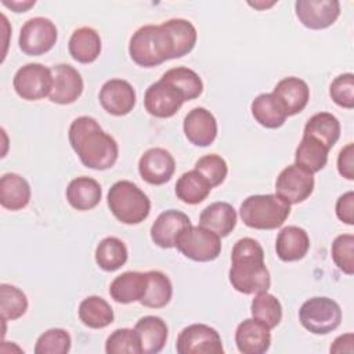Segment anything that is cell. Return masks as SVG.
I'll return each mask as SVG.
<instances>
[{
	"label": "cell",
	"mask_w": 354,
	"mask_h": 354,
	"mask_svg": "<svg viewBox=\"0 0 354 354\" xmlns=\"http://www.w3.org/2000/svg\"><path fill=\"white\" fill-rule=\"evenodd\" d=\"M160 79L173 84L184 95L185 101L198 98L203 91V82L199 75L185 66L171 68L166 71Z\"/></svg>",
	"instance_id": "d590c367"
},
{
	"label": "cell",
	"mask_w": 354,
	"mask_h": 354,
	"mask_svg": "<svg viewBox=\"0 0 354 354\" xmlns=\"http://www.w3.org/2000/svg\"><path fill=\"white\" fill-rule=\"evenodd\" d=\"M295 12L303 26L321 30L336 22L340 15V3L337 0H297Z\"/></svg>",
	"instance_id": "4fadbf2b"
},
{
	"label": "cell",
	"mask_w": 354,
	"mask_h": 354,
	"mask_svg": "<svg viewBox=\"0 0 354 354\" xmlns=\"http://www.w3.org/2000/svg\"><path fill=\"white\" fill-rule=\"evenodd\" d=\"M332 259L337 268L347 275L354 274V235L342 234L335 238L332 248Z\"/></svg>",
	"instance_id": "60d3db41"
},
{
	"label": "cell",
	"mask_w": 354,
	"mask_h": 354,
	"mask_svg": "<svg viewBox=\"0 0 354 354\" xmlns=\"http://www.w3.org/2000/svg\"><path fill=\"white\" fill-rule=\"evenodd\" d=\"M270 328L263 322L248 318L242 321L235 330V343L242 354H263L271 346Z\"/></svg>",
	"instance_id": "d6986e66"
},
{
	"label": "cell",
	"mask_w": 354,
	"mask_h": 354,
	"mask_svg": "<svg viewBox=\"0 0 354 354\" xmlns=\"http://www.w3.org/2000/svg\"><path fill=\"white\" fill-rule=\"evenodd\" d=\"M102 198V189L97 180L80 176L73 178L66 187V201L69 205L80 212L94 209Z\"/></svg>",
	"instance_id": "cb8c5ba5"
},
{
	"label": "cell",
	"mask_w": 354,
	"mask_h": 354,
	"mask_svg": "<svg viewBox=\"0 0 354 354\" xmlns=\"http://www.w3.org/2000/svg\"><path fill=\"white\" fill-rule=\"evenodd\" d=\"M275 4V1H272V3H249V6H252V7H254V8H257V10H263V8H267V7H271V6H274Z\"/></svg>",
	"instance_id": "c3c4849f"
},
{
	"label": "cell",
	"mask_w": 354,
	"mask_h": 354,
	"mask_svg": "<svg viewBox=\"0 0 354 354\" xmlns=\"http://www.w3.org/2000/svg\"><path fill=\"white\" fill-rule=\"evenodd\" d=\"M199 225L220 238L228 236L236 225V212L228 202H213L202 210Z\"/></svg>",
	"instance_id": "603a6c76"
},
{
	"label": "cell",
	"mask_w": 354,
	"mask_h": 354,
	"mask_svg": "<svg viewBox=\"0 0 354 354\" xmlns=\"http://www.w3.org/2000/svg\"><path fill=\"white\" fill-rule=\"evenodd\" d=\"M336 216L342 223L347 225L354 224V192L353 191H348L339 196V199L336 201Z\"/></svg>",
	"instance_id": "ee69618b"
},
{
	"label": "cell",
	"mask_w": 354,
	"mask_h": 354,
	"mask_svg": "<svg viewBox=\"0 0 354 354\" xmlns=\"http://www.w3.org/2000/svg\"><path fill=\"white\" fill-rule=\"evenodd\" d=\"M57 39V26L51 19L44 17H33L22 25L18 44L22 53L26 55H41L54 47Z\"/></svg>",
	"instance_id": "9c48e42d"
},
{
	"label": "cell",
	"mask_w": 354,
	"mask_h": 354,
	"mask_svg": "<svg viewBox=\"0 0 354 354\" xmlns=\"http://www.w3.org/2000/svg\"><path fill=\"white\" fill-rule=\"evenodd\" d=\"M147 272L126 271L118 275L109 285V295L116 303L130 304L140 301L147 290Z\"/></svg>",
	"instance_id": "7402d4cb"
},
{
	"label": "cell",
	"mask_w": 354,
	"mask_h": 354,
	"mask_svg": "<svg viewBox=\"0 0 354 354\" xmlns=\"http://www.w3.org/2000/svg\"><path fill=\"white\" fill-rule=\"evenodd\" d=\"M83 325L91 329H102L113 322V310L111 304L100 296H88L83 299L77 310Z\"/></svg>",
	"instance_id": "4dcf8cb0"
},
{
	"label": "cell",
	"mask_w": 354,
	"mask_h": 354,
	"mask_svg": "<svg viewBox=\"0 0 354 354\" xmlns=\"http://www.w3.org/2000/svg\"><path fill=\"white\" fill-rule=\"evenodd\" d=\"M183 130L191 144L209 147L217 137V120L209 109L196 106L185 115Z\"/></svg>",
	"instance_id": "e0dca14e"
},
{
	"label": "cell",
	"mask_w": 354,
	"mask_h": 354,
	"mask_svg": "<svg viewBox=\"0 0 354 354\" xmlns=\"http://www.w3.org/2000/svg\"><path fill=\"white\" fill-rule=\"evenodd\" d=\"M160 25L165 28V30L169 33L171 39L174 58H181L194 50L198 33L195 26L188 19L171 18Z\"/></svg>",
	"instance_id": "1f68e13d"
},
{
	"label": "cell",
	"mask_w": 354,
	"mask_h": 354,
	"mask_svg": "<svg viewBox=\"0 0 354 354\" xmlns=\"http://www.w3.org/2000/svg\"><path fill=\"white\" fill-rule=\"evenodd\" d=\"M174 171L176 160L165 148H149L138 160V173L151 185H162L170 181Z\"/></svg>",
	"instance_id": "9a60e30c"
},
{
	"label": "cell",
	"mask_w": 354,
	"mask_h": 354,
	"mask_svg": "<svg viewBox=\"0 0 354 354\" xmlns=\"http://www.w3.org/2000/svg\"><path fill=\"white\" fill-rule=\"evenodd\" d=\"M228 279L232 288L243 295L268 290L271 277L264 263V250L256 239L246 236L235 242Z\"/></svg>",
	"instance_id": "7a4b0ae2"
},
{
	"label": "cell",
	"mask_w": 354,
	"mask_h": 354,
	"mask_svg": "<svg viewBox=\"0 0 354 354\" xmlns=\"http://www.w3.org/2000/svg\"><path fill=\"white\" fill-rule=\"evenodd\" d=\"M329 95L333 102L342 108H354V75L343 73L333 79L329 87Z\"/></svg>",
	"instance_id": "7bdbcfd3"
},
{
	"label": "cell",
	"mask_w": 354,
	"mask_h": 354,
	"mask_svg": "<svg viewBox=\"0 0 354 354\" xmlns=\"http://www.w3.org/2000/svg\"><path fill=\"white\" fill-rule=\"evenodd\" d=\"M250 111L254 120L266 129H278L288 118L283 106L272 93L259 94L252 101Z\"/></svg>",
	"instance_id": "83f0119b"
},
{
	"label": "cell",
	"mask_w": 354,
	"mask_h": 354,
	"mask_svg": "<svg viewBox=\"0 0 354 354\" xmlns=\"http://www.w3.org/2000/svg\"><path fill=\"white\" fill-rule=\"evenodd\" d=\"M174 191L181 202L187 205H198L207 198L212 191V185L198 170L194 169L180 176Z\"/></svg>",
	"instance_id": "d6a6232c"
},
{
	"label": "cell",
	"mask_w": 354,
	"mask_h": 354,
	"mask_svg": "<svg viewBox=\"0 0 354 354\" xmlns=\"http://www.w3.org/2000/svg\"><path fill=\"white\" fill-rule=\"evenodd\" d=\"M337 171L347 180H354V144L350 142L342 148L337 156Z\"/></svg>",
	"instance_id": "f6af8a7d"
},
{
	"label": "cell",
	"mask_w": 354,
	"mask_h": 354,
	"mask_svg": "<svg viewBox=\"0 0 354 354\" xmlns=\"http://www.w3.org/2000/svg\"><path fill=\"white\" fill-rule=\"evenodd\" d=\"M147 290L140 300L144 307L162 308L166 307L173 296V285L166 274L162 271H148Z\"/></svg>",
	"instance_id": "e575fe53"
},
{
	"label": "cell",
	"mask_w": 354,
	"mask_h": 354,
	"mask_svg": "<svg viewBox=\"0 0 354 354\" xmlns=\"http://www.w3.org/2000/svg\"><path fill=\"white\" fill-rule=\"evenodd\" d=\"M195 170H198L212 185V188L220 185L228 173V166L224 158L217 153H209L199 158L195 163Z\"/></svg>",
	"instance_id": "b9f144b4"
},
{
	"label": "cell",
	"mask_w": 354,
	"mask_h": 354,
	"mask_svg": "<svg viewBox=\"0 0 354 354\" xmlns=\"http://www.w3.org/2000/svg\"><path fill=\"white\" fill-rule=\"evenodd\" d=\"M329 151L330 149L318 140L303 136L295 152V165L311 174L318 173L326 166Z\"/></svg>",
	"instance_id": "f1b7e54d"
},
{
	"label": "cell",
	"mask_w": 354,
	"mask_h": 354,
	"mask_svg": "<svg viewBox=\"0 0 354 354\" xmlns=\"http://www.w3.org/2000/svg\"><path fill=\"white\" fill-rule=\"evenodd\" d=\"M53 88L50 101L59 105L73 104L83 93L84 83L77 69L69 64H58L51 68Z\"/></svg>",
	"instance_id": "5bb4252c"
},
{
	"label": "cell",
	"mask_w": 354,
	"mask_h": 354,
	"mask_svg": "<svg viewBox=\"0 0 354 354\" xmlns=\"http://www.w3.org/2000/svg\"><path fill=\"white\" fill-rule=\"evenodd\" d=\"M133 62L142 68H153L167 59H174L173 43L162 25H144L138 28L129 43Z\"/></svg>",
	"instance_id": "3957f363"
},
{
	"label": "cell",
	"mask_w": 354,
	"mask_h": 354,
	"mask_svg": "<svg viewBox=\"0 0 354 354\" xmlns=\"http://www.w3.org/2000/svg\"><path fill=\"white\" fill-rule=\"evenodd\" d=\"M274 97L281 102L288 116L300 113L308 104L310 88L308 84L296 76L283 77L272 90Z\"/></svg>",
	"instance_id": "ffe728a7"
},
{
	"label": "cell",
	"mask_w": 354,
	"mask_h": 354,
	"mask_svg": "<svg viewBox=\"0 0 354 354\" xmlns=\"http://www.w3.org/2000/svg\"><path fill=\"white\" fill-rule=\"evenodd\" d=\"M353 333L340 335L330 346V353H353Z\"/></svg>",
	"instance_id": "bcb514c9"
},
{
	"label": "cell",
	"mask_w": 354,
	"mask_h": 354,
	"mask_svg": "<svg viewBox=\"0 0 354 354\" xmlns=\"http://www.w3.org/2000/svg\"><path fill=\"white\" fill-rule=\"evenodd\" d=\"M68 50L75 61L80 64H91L101 53V37L95 29L82 26L71 35Z\"/></svg>",
	"instance_id": "4316f807"
},
{
	"label": "cell",
	"mask_w": 354,
	"mask_h": 354,
	"mask_svg": "<svg viewBox=\"0 0 354 354\" xmlns=\"http://www.w3.org/2000/svg\"><path fill=\"white\" fill-rule=\"evenodd\" d=\"M184 102V95L163 79L152 83L144 94L145 111L155 118L166 119L174 116Z\"/></svg>",
	"instance_id": "7c38bea8"
},
{
	"label": "cell",
	"mask_w": 354,
	"mask_h": 354,
	"mask_svg": "<svg viewBox=\"0 0 354 354\" xmlns=\"http://www.w3.org/2000/svg\"><path fill=\"white\" fill-rule=\"evenodd\" d=\"M310 249V238L306 230L297 225L283 227L275 241L277 256L282 261L301 260Z\"/></svg>",
	"instance_id": "44dd1931"
},
{
	"label": "cell",
	"mask_w": 354,
	"mask_h": 354,
	"mask_svg": "<svg viewBox=\"0 0 354 354\" xmlns=\"http://www.w3.org/2000/svg\"><path fill=\"white\" fill-rule=\"evenodd\" d=\"M129 252L124 242L116 236L104 238L95 248V263L106 272H113L127 261Z\"/></svg>",
	"instance_id": "836d02e7"
},
{
	"label": "cell",
	"mask_w": 354,
	"mask_h": 354,
	"mask_svg": "<svg viewBox=\"0 0 354 354\" xmlns=\"http://www.w3.org/2000/svg\"><path fill=\"white\" fill-rule=\"evenodd\" d=\"M176 248L189 260L206 263L216 260L221 253L220 236L201 227L189 225L177 238Z\"/></svg>",
	"instance_id": "52a82bcc"
},
{
	"label": "cell",
	"mask_w": 354,
	"mask_h": 354,
	"mask_svg": "<svg viewBox=\"0 0 354 354\" xmlns=\"http://www.w3.org/2000/svg\"><path fill=\"white\" fill-rule=\"evenodd\" d=\"M28 310V297L17 286L0 285V315L3 321H14L21 318Z\"/></svg>",
	"instance_id": "74e56055"
},
{
	"label": "cell",
	"mask_w": 354,
	"mask_h": 354,
	"mask_svg": "<svg viewBox=\"0 0 354 354\" xmlns=\"http://www.w3.org/2000/svg\"><path fill=\"white\" fill-rule=\"evenodd\" d=\"M299 321L304 329L314 335H328L340 325L342 308L329 297H311L301 304Z\"/></svg>",
	"instance_id": "8992f818"
},
{
	"label": "cell",
	"mask_w": 354,
	"mask_h": 354,
	"mask_svg": "<svg viewBox=\"0 0 354 354\" xmlns=\"http://www.w3.org/2000/svg\"><path fill=\"white\" fill-rule=\"evenodd\" d=\"M106 202L111 213L127 225L142 223L151 212V201L147 194L129 180L116 181L108 191Z\"/></svg>",
	"instance_id": "5b68a950"
},
{
	"label": "cell",
	"mask_w": 354,
	"mask_h": 354,
	"mask_svg": "<svg viewBox=\"0 0 354 354\" xmlns=\"http://www.w3.org/2000/svg\"><path fill=\"white\" fill-rule=\"evenodd\" d=\"M15 93L26 101H37L48 97L53 88L51 68L32 62L21 66L12 79Z\"/></svg>",
	"instance_id": "ba28073f"
},
{
	"label": "cell",
	"mask_w": 354,
	"mask_h": 354,
	"mask_svg": "<svg viewBox=\"0 0 354 354\" xmlns=\"http://www.w3.org/2000/svg\"><path fill=\"white\" fill-rule=\"evenodd\" d=\"M176 350L178 354H224L218 332L205 324L185 326L177 336Z\"/></svg>",
	"instance_id": "30bf717a"
},
{
	"label": "cell",
	"mask_w": 354,
	"mask_h": 354,
	"mask_svg": "<svg viewBox=\"0 0 354 354\" xmlns=\"http://www.w3.org/2000/svg\"><path fill=\"white\" fill-rule=\"evenodd\" d=\"M72 346L68 330L62 328H51L41 333L35 344L36 354H66Z\"/></svg>",
	"instance_id": "ab89813d"
},
{
	"label": "cell",
	"mask_w": 354,
	"mask_h": 354,
	"mask_svg": "<svg viewBox=\"0 0 354 354\" xmlns=\"http://www.w3.org/2000/svg\"><path fill=\"white\" fill-rule=\"evenodd\" d=\"M303 136L313 137L332 149L340 137V122L329 112H318L307 120Z\"/></svg>",
	"instance_id": "f546056e"
},
{
	"label": "cell",
	"mask_w": 354,
	"mask_h": 354,
	"mask_svg": "<svg viewBox=\"0 0 354 354\" xmlns=\"http://www.w3.org/2000/svg\"><path fill=\"white\" fill-rule=\"evenodd\" d=\"M100 104L109 115L124 116L130 113L136 105V90L123 79L106 80L100 90Z\"/></svg>",
	"instance_id": "2e32d148"
},
{
	"label": "cell",
	"mask_w": 354,
	"mask_h": 354,
	"mask_svg": "<svg viewBox=\"0 0 354 354\" xmlns=\"http://www.w3.org/2000/svg\"><path fill=\"white\" fill-rule=\"evenodd\" d=\"M250 313L254 319L263 322L270 329L277 328L282 319L281 301L267 290L256 293L250 303Z\"/></svg>",
	"instance_id": "8d00e7d4"
},
{
	"label": "cell",
	"mask_w": 354,
	"mask_h": 354,
	"mask_svg": "<svg viewBox=\"0 0 354 354\" xmlns=\"http://www.w3.org/2000/svg\"><path fill=\"white\" fill-rule=\"evenodd\" d=\"M189 225L191 220L185 213L176 209L165 210L151 225V239L159 248H176L178 235Z\"/></svg>",
	"instance_id": "ac0fdd59"
},
{
	"label": "cell",
	"mask_w": 354,
	"mask_h": 354,
	"mask_svg": "<svg viewBox=\"0 0 354 354\" xmlns=\"http://www.w3.org/2000/svg\"><path fill=\"white\" fill-rule=\"evenodd\" d=\"M35 3H36L35 0H30V1H7V0H3V4L8 8H11L14 12H25L30 7H33Z\"/></svg>",
	"instance_id": "7dc6e473"
},
{
	"label": "cell",
	"mask_w": 354,
	"mask_h": 354,
	"mask_svg": "<svg viewBox=\"0 0 354 354\" xmlns=\"http://www.w3.org/2000/svg\"><path fill=\"white\" fill-rule=\"evenodd\" d=\"M314 176L304 169L289 165L277 177L275 194L289 205L304 202L314 191Z\"/></svg>",
	"instance_id": "8fae6325"
},
{
	"label": "cell",
	"mask_w": 354,
	"mask_h": 354,
	"mask_svg": "<svg viewBox=\"0 0 354 354\" xmlns=\"http://www.w3.org/2000/svg\"><path fill=\"white\" fill-rule=\"evenodd\" d=\"M69 144L83 166L93 170L111 169L119 156L116 140L105 133L91 116L76 118L68 131Z\"/></svg>",
	"instance_id": "6da1fadb"
},
{
	"label": "cell",
	"mask_w": 354,
	"mask_h": 354,
	"mask_svg": "<svg viewBox=\"0 0 354 354\" xmlns=\"http://www.w3.org/2000/svg\"><path fill=\"white\" fill-rule=\"evenodd\" d=\"M134 329L140 336L144 354H158L163 350L169 336V328L160 317L145 315L136 322Z\"/></svg>",
	"instance_id": "484cf974"
},
{
	"label": "cell",
	"mask_w": 354,
	"mask_h": 354,
	"mask_svg": "<svg viewBox=\"0 0 354 354\" xmlns=\"http://www.w3.org/2000/svg\"><path fill=\"white\" fill-rule=\"evenodd\" d=\"M290 214V205L277 194L250 195L239 207L243 224L253 230L279 228Z\"/></svg>",
	"instance_id": "277c9868"
},
{
	"label": "cell",
	"mask_w": 354,
	"mask_h": 354,
	"mask_svg": "<svg viewBox=\"0 0 354 354\" xmlns=\"http://www.w3.org/2000/svg\"><path fill=\"white\" fill-rule=\"evenodd\" d=\"M106 354H141V340L136 329L120 328L113 330L105 342Z\"/></svg>",
	"instance_id": "f35d334b"
},
{
	"label": "cell",
	"mask_w": 354,
	"mask_h": 354,
	"mask_svg": "<svg viewBox=\"0 0 354 354\" xmlns=\"http://www.w3.org/2000/svg\"><path fill=\"white\" fill-rule=\"evenodd\" d=\"M29 183L17 173H6L0 178V205L11 212L21 210L30 201Z\"/></svg>",
	"instance_id": "d4e9b609"
}]
</instances>
